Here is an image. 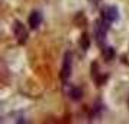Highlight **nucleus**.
<instances>
[{"mask_svg":"<svg viewBox=\"0 0 129 124\" xmlns=\"http://www.w3.org/2000/svg\"><path fill=\"white\" fill-rule=\"evenodd\" d=\"M128 107H129V97H128Z\"/></svg>","mask_w":129,"mask_h":124,"instance_id":"nucleus-10","label":"nucleus"},{"mask_svg":"<svg viewBox=\"0 0 129 124\" xmlns=\"http://www.w3.org/2000/svg\"><path fill=\"white\" fill-rule=\"evenodd\" d=\"M71 69H73V55L71 52H67L64 56L62 68H61V78L64 82H67V79L71 77Z\"/></svg>","mask_w":129,"mask_h":124,"instance_id":"nucleus-3","label":"nucleus"},{"mask_svg":"<svg viewBox=\"0 0 129 124\" xmlns=\"http://www.w3.org/2000/svg\"><path fill=\"white\" fill-rule=\"evenodd\" d=\"M41 23H42V13L34 10L29 16V26L32 29H38Z\"/></svg>","mask_w":129,"mask_h":124,"instance_id":"nucleus-5","label":"nucleus"},{"mask_svg":"<svg viewBox=\"0 0 129 124\" xmlns=\"http://www.w3.org/2000/svg\"><path fill=\"white\" fill-rule=\"evenodd\" d=\"M91 77L96 79L97 85H103V82L107 79L106 75H100L99 74V65H97V64H93V65H91Z\"/></svg>","mask_w":129,"mask_h":124,"instance_id":"nucleus-6","label":"nucleus"},{"mask_svg":"<svg viewBox=\"0 0 129 124\" xmlns=\"http://www.w3.org/2000/svg\"><path fill=\"white\" fill-rule=\"evenodd\" d=\"M102 18L107 20L109 23H113L119 19V12L115 6H106L103 10H102Z\"/></svg>","mask_w":129,"mask_h":124,"instance_id":"nucleus-4","label":"nucleus"},{"mask_svg":"<svg viewBox=\"0 0 129 124\" xmlns=\"http://www.w3.org/2000/svg\"><path fill=\"white\" fill-rule=\"evenodd\" d=\"M109 22L105 20L102 18L100 20L96 22V26H94V33H96V42L100 48H105L106 43V33H107V29H109Z\"/></svg>","mask_w":129,"mask_h":124,"instance_id":"nucleus-1","label":"nucleus"},{"mask_svg":"<svg viewBox=\"0 0 129 124\" xmlns=\"http://www.w3.org/2000/svg\"><path fill=\"white\" fill-rule=\"evenodd\" d=\"M70 97L73 98V100H76V101L81 100V98H83V89H81V88H78V87H74V88H71Z\"/></svg>","mask_w":129,"mask_h":124,"instance_id":"nucleus-7","label":"nucleus"},{"mask_svg":"<svg viewBox=\"0 0 129 124\" xmlns=\"http://www.w3.org/2000/svg\"><path fill=\"white\" fill-rule=\"evenodd\" d=\"M13 33H15V38H16L18 43H20V45L26 43V41H28V30H26V28H25V25L22 22H19V20L15 22Z\"/></svg>","mask_w":129,"mask_h":124,"instance_id":"nucleus-2","label":"nucleus"},{"mask_svg":"<svg viewBox=\"0 0 129 124\" xmlns=\"http://www.w3.org/2000/svg\"><path fill=\"white\" fill-rule=\"evenodd\" d=\"M80 46H81V49H84V51L88 49V46H90V38H88L87 33H83L81 39H80Z\"/></svg>","mask_w":129,"mask_h":124,"instance_id":"nucleus-9","label":"nucleus"},{"mask_svg":"<svg viewBox=\"0 0 129 124\" xmlns=\"http://www.w3.org/2000/svg\"><path fill=\"white\" fill-rule=\"evenodd\" d=\"M102 52H103V56H105L106 61H112L113 56H115V51H113V48H110V46L102 48Z\"/></svg>","mask_w":129,"mask_h":124,"instance_id":"nucleus-8","label":"nucleus"}]
</instances>
